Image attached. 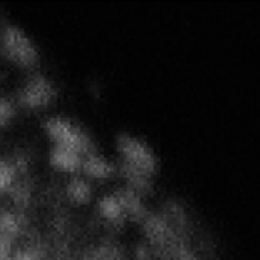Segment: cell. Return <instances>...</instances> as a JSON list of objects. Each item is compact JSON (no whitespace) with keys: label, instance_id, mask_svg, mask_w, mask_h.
<instances>
[{"label":"cell","instance_id":"cell-1","mask_svg":"<svg viewBox=\"0 0 260 260\" xmlns=\"http://www.w3.org/2000/svg\"><path fill=\"white\" fill-rule=\"evenodd\" d=\"M43 128L55 146L74 150L83 157L96 152L95 144L85 129L66 117H50L43 123Z\"/></svg>","mask_w":260,"mask_h":260},{"label":"cell","instance_id":"cell-2","mask_svg":"<svg viewBox=\"0 0 260 260\" xmlns=\"http://www.w3.org/2000/svg\"><path fill=\"white\" fill-rule=\"evenodd\" d=\"M0 50L5 57L22 69H35L40 62V53L33 41L18 25L7 23L0 29Z\"/></svg>","mask_w":260,"mask_h":260},{"label":"cell","instance_id":"cell-3","mask_svg":"<svg viewBox=\"0 0 260 260\" xmlns=\"http://www.w3.org/2000/svg\"><path fill=\"white\" fill-rule=\"evenodd\" d=\"M116 146L123 165L150 177L157 172L159 160L147 142L132 135L119 134L116 137Z\"/></svg>","mask_w":260,"mask_h":260},{"label":"cell","instance_id":"cell-4","mask_svg":"<svg viewBox=\"0 0 260 260\" xmlns=\"http://www.w3.org/2000/svg\"><path fill=\"white\" fill-rule=\"evenodd\" d=\"M57 95L55 85L47 76L35 74L18 91V103L28 111L46 108Z\"/></svg>","mask_w":260,"mask_h":260},{"label":"cell","instance_id":"cell-5","mask_svg":"<svg viewBox=\"0 0 260 260\" xmlns=\"http://www.w3.org/2000/svg\"><path fill=\"white\" fill-rule=\"evenodd\" d=\"M83 159L84 157L74 150L61 146H53L48 156L50 164L53 169L61 173H68V174L81 170Z\"/></svg>","mask_w":260,"mask_h":260},{"label":"cell","instance_id":"cell-6","mask_svg":"<svg viewBox=\"0 0 260 260\" xmlns=\"http://www.w3.org/2000/svg\"><path fill=\"white\" fill-rule=\"evenodd\" d=\"M81 170L91 179H109L117 174L116 165L99 155L98 152L84 157Z\"/></svg>","mask_w":260,"mask_h":260},{"label":"cell","instance_id":"cell-7","mask_svg":"<svg viewBox=\"0 0 260 260\" xmlns=\"http://www.w3.org/2000/svg\"><path fill=\"white\" fill-rule=\"evenodd\" d=\"M98 212L106 222L114 226L121 225L127 218L124 208L117 193L107 194L101 198L98 203Z\"/></svg>","mask_w":260,"mask_h":260},{"label":"cell","instance_id":"cell-8","mask_svg":"<svg viewBox=\"0 0 260 260\" xmlns=\"http://www.w3.org/2000/svg\"><path fill=\"white\" fill-rule=\"evenodd\" d=\"M27 220L17 211H2L0 212V236L14 241L24 233Z\"/></svg>","mask_w":260,"mask_h":260},{"label":"cell","instance_id":"cell-9","mask_svg":"<svg viewBox=\"0 0 260 260\" xmlns=\"http://www.w3.org/2000/svg\"><path fill=\"white\" fill-rule=\"evenodd\" d=\"M91 187L89 182L81 178H73L66 185V196L69 201L75 205L83 206L90 202L91 200Z\"/></svg>","mask_w":260,"mask_h":260},{"label":"cell","instance_id":"cell-10","mask_svg":"<svg viewBox=\"0 0 260 260\" xmlns=\"http://www.w3.org/2000/svg\"><path fill=\"white\" fill-rule=\"evenodd\" d=\"M79 260H124V254L114 244L104 243L86 251Z\"/></svg>","mask_w":260,"mask_h":260},{"label":"cell","instance_id":"cell-11","mask_svg":"<svg viewBox=\"0 0 260 260\" xmlns=\"http://www.w3.org/2000/svg\"><path fill=\"white\" fill-rule=\"evenodd\" d=\"M18 175L13 162L0 157V193H9L18 182Z\"/></svg>","mask_w":260,"mask_h":260},{"label":"cell","instance_id":"cell-12","mask_svg":"<svg viewBox=\"0 0 260 260\" xmlns=\"http://www.w3.org/2000/svg\"><path fill=\"white\" fill-rule=\"evenodd\" d=\"M17 107L12 99L0 96V127H5L14 119Z\"/></svg>","mask_w":260,"mask_h":260}]
</instances>
